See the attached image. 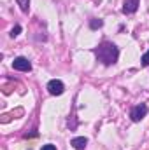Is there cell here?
<instances>
[{"instance_id":"obj_1","label":"cell","mask_w":149,"mask_h":150,"mask_svg":"<svg viewBox=\"0 0 149 150\" xmlns=\"http://www.w3.org/2000/svg\"><path fill=\"white\" fill-rule=\"evenodd\" d=\"M97 52V58L98 61H102L104 65H114L117 61V56H119V51L117 47L111 44V42H104L98 45V49L95 51Z\"/></svg>"},{"instance_id":"obj_2","label":"cell","mask_w":149,"mask_h":150,"mask_svg":"<svg viewBox=\"0 0 149 150\" xmlns=\"http://www.w3.org/2000/svg\"><path fill=\"white\" fill-rule=\"evenodd\" d=\"M47 91H49V94H53V96H60V94H63L65 86H63L62 80L53 79V80H49V84H47Z\"/></svg>"},{"instance_id":"obj_3","label":"cell","mask_w":149,"mask_h":150,"mask_svg":"<svg viewBox=\"0 0 149 150\" xmlns=\"http://www.w3.org/2000/svg\"><path fill=\"white\" fill-rule=\"evenodd\" d=\"M146 113H148V105H137L133 110H132V113H130V117H132V120L133 122H139V120H142L144 117H146Z\"/></svg>"},{"instance_id":"obj_4","label":"cell","mask_w":149,"mask_h":150,"mask_svg":"<svg viewBox=\"0 0 149 150\" xmlns=\"http://www.w3.org/2000/svg\"><path fill=\"white\" fill-rule=\"evenodd\" d=\"M12 67H14V70H19V72H30L32 70V63L27 58H16L12 61Z\"/></svg>"},{"instance_id":"obj_5","label":"cell","mask_w":149,"mask_h":150,"mask_svg":"<svg viewBox=\"0 0 149 150\" xmlns=\"http://www.w3.org/2000/svg\"><path fill=\"white\" fill-rule=\"evenodd\" d=\"M137 7H139V0H125V4H123V12H125V14H132V12L137 11Z\"/></svg>"},{"instance_id":"obj_6","label":"cell","mask_w":149,"mask_h":150,"mask_svg":"<svg viewBox=\"0 0 149 150\" xmlns=\"http://www.w3.org/2000/svg\"><path fill=\"white\" fill-rule=\"evenodd\" d=\"M86 143H88V140L84 138V136H79V138H74L72 142H70V145L74 147L75 150H82L86 147Z\"/></svg>"},{"instance_id":"obj_7","label":"cell","mask_w":149,"mask_h":150,"mask_svg":"<svg viewBox=\"0 0 149 150\" xmlns=\"http://www.w3.org/2000/svg\"><path fill=\"white\" fill-rule=\"evenodd\" d=\"M18 4H19V7H21L23 12H27L28 7H30V0H18Z\"/></svg>"},{"instance_id":"obj_8","label":"cell","mask_w":149,"mask_h":150,"mask_svg":"<svg viewBox=\"0 0 149 150\" xmlns=\"http://www.w3.org/2000/svg\"><path fill=\"white\" fill-rule=\"evenodd\" d=\"M102 25H104V23H102L100 19H93V21L90 23V26H91V28H100Z\"/></svg>"},{"instance_id":"obj_9","label":"cell","mask_w":149,"mask_h":150,"mask_svg":"<svg viewBox=\"0 0 149 150\" xmlns=\"http://www.w3.org/2000/svg\"><path fill=\"white\" fill-rule=\"evenodd\" d=\"M142 67H149V51L142 56Z\"/></svg>"},{"instance_id":"obj_10","label":"cell","mask_w":149,"mask_h":150,"mask_svg":"<svg viewBox=\"0 0 149 150\" xmlns=\"http://www.w3.org/2000/svg\"><path fill=\"white\" fill-rule=\"evenodd\" d=\"M19 32H21V26L18 25V26H14V28H12V32H11V37H16V35H19Z\"/></svg>"},{"instance_id":"obj_11","label":"cell","mask_w":149,"mask_h":150,"mask_svg":"<svg viewBox=\"0 0 149 150\" xmlns=\"http://www.w3.org/2000/svg\"><path fill=\"white\" fill-rule=\"evenodd\" d=\"M40 150H56L54 145H51V143H47V145H42V149Z\"/></svg>"}]
</instances>
